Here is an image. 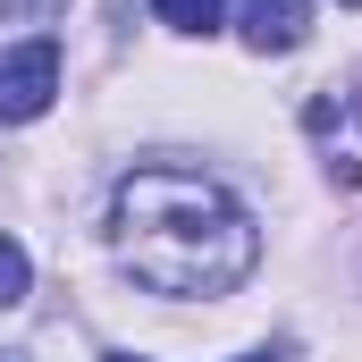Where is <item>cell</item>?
<instances>
[{"label": "cell", "instance_id": "obj_1", "mask_svg": "<svg viewBox=\"0 0 362 362\" xmlns=\"http://www.w3.org/2000/svg\"><path fill=\"white\" fill-rule=\"evenodd\" d=\"M110 236L118 262L160 295H228L262 262V236L236 211V194L194 169H135L110 202Z\"/></svg>", "mask_w": 362, "mask_h": 362}, {"label": "cell", "instance_id": "obj_2", "mask_svg": "<svg viewBox=\"0 0 362 362\" xmlns=\"http://www.w3.org/2000/svg\"><path fill=\"white\" fill-rule=\"evenodd\" d=\"M51 93H59V42H51V34H42V42H17V51L0 59V118H8V127L42 118Z\"/></svg>", "mask_w": 362, "mask_h": 362}, {"label": "cell", "instance_id": "obj_3", "mask_svg": "<svg viewBox=\"0 0 362 362\" xmlns=\"http://www.w3.org/2000/svg\"><path fill=\"white\" fill-rule=\"evenodd\" d=\"M236 34H245L253 51H295V42L312 34V8H303V0H236Z\"/></svg>", "mask_w": 362, "mask_h": 362}, {"label": "cell", "instance_id": "obj_4", "mask_svg": "<svg viewBox=\"0 0 362 362\" xmlns=\"http://www.w3.org/2000/svg\"><path fill=\"white\" fill-rule=\"evenodd\" d=\"M160 8V25H177V34H219V8L228 0H152Z\"/></svg>", "mask_w": 362, "mask_h": 362}, {"label": "cell", "instance_id": "obj_5", "mask_svg": "<svg viewBox=\"0 0 362 362\" xmlns=\"http://www.w3.org/2000/svg\"><path fill=\"white\" fill-rule=\"evenodd\" d=\"M25 286H34L25 245H17V236H0V312H8V303H25Z\"/></svg>", "mask_w": 362, "mask_h": 362}, {"label": "cell", "instance_id": "obj_6", "mask_svg": "<svg viewBox=\"0 0 362 362\" xmlns=\"http://www.w3.org/2000/svg\"><path fill=\"white\" fill-rule=\"evenodd\" d=\"M110 362H135V354H110Z\"/></svg>", "mask_w": 362, "mask_h": 362}, {"label": "cell", "instance_id": "obj_7", "mask_svg": "<svg viewBox=\"0 0 362 362\" xmlns=\"http://www.w3.org/2000/svg\"><path fill=\"white\" fill-rule=\"evenodd\" d=\"M253 362H278V354H253Z\"/></svg>", "mask_w": 362, "mask_h": 362}, {"label": "cell", "instance_id": "obj_8", "mask_svg": "<svg viewBox=\"0 0 362 362\" xmlns=\"http://www.w3.org/2000/svg\"><path fill=\"white\" fill-rule=\"evenodd\" d=\"M346 8H362V0H346Z\"/></svg>", "mask_w": 362, "mask_h": 362}]
</instances>
